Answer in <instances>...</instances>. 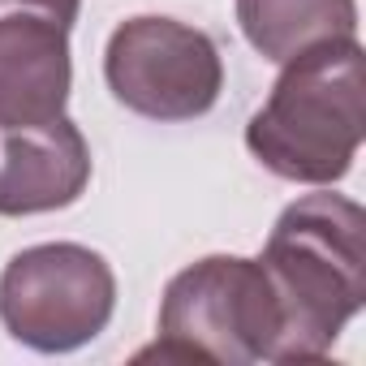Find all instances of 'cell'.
<instances>
[{
    "label": "cell",
    "instance_id": "obj_1",
    "mask_svg": "<svg viewBox=\"0 0 366 366\" xmlns=\"http://www.w3.org/2000/svg\"><path fill=\"white\" fill-rule=\"evenodd\" d=\"M259 267L280 306L272 362H323L366 306V212L332 194H302L272 224Z\"/></svg>",
    "mask_w": 366,
    "mask_h": 366
},
{
    "label": "cell",
    "instance_id": "obj_2",
    "mask_svg": "<svg viewBox=\"0 0 366 366\" xmlns=\"http://www.w3.org/2000/svg\"><path fill=\"white\" fill-rule=\"evenodd\" d=\"M366 138V52L353 39L319 44L280 65L272 95L246 125L250 155L280 181L336 186Z\"/></svg>",
    "mask_w": 366,
    "mask_h": 366
},
{
    "label": "cell",
    "instance_id": "obj_3",
    "mask_svg": "<svg viewBox=\"0 0 366 366\" xmlns=\"http://www.w3.org/2000/svg\"><path fill=\"white\" fill-rule=\"evenodd\" d=\"M280 306L259 267L242 254H207L181 267L159 297V340L138 357L159 362H272Z\"/></svg>",
    "mask_w": 366,
    "mask_h": 366
},
{
    "label": "cell",
    "instance_id": "obj_4",
    "mask_svg": "<svg viewBox=\"0 0 366 366\" xmlns=\"http://www.w3.org/2000/svg\"><path fill=\"white\" fill-rule=\"evenodd\" d=\"M117 310L108 259L78 242L18 250L0 272V323L35 353H74L91 345Z\"/></svg>",
    "mask_w": 366,
    "mask_h": 366
},
{
    "label": "cell",
    "instance_id": "obj_5",
    "mask_svg": "<svg viewBox=\"0 0 366 366\" xmlns=\"http://www.w3.org/2000/svg\"><path fill=\"white\" fill-rule=\"evenodd\" d=\"M104 78L112 99L147 121H194L216 108L224 61L207 31L142 14L108 35Z\"/></svg>",
    "mask_w": 366,
    "mask_h": 366
},
{
    "label": "cell",
    "instance_id": "obj_6",
    "mask_svg": "<svg viewBox=\"0 0 366 366\" xmlns=\"http://www.w3.org/2000/svg\"><path fill=\"white\" fill-rule=\"evenodd\" d=\"M91 186V147L74 117H0V216L74 207Z\"/></svg>",
    "mask_w": 366,
    "mask_h": 366
},
{
    "label": "cell",
    "instance_id": "obj_7",
    "mask_svg": "<svg viewBox=\"0 0 366 366\" xmlns=\"http://www.w3.org/2000/svg\"><path fill=\"white\" fill-rule=\"evenodd\" d=\"M74 86L69 31L44 18H0V117H61Z\"/></svg>",
    "mask_w": 366,
    "mask_h": 366
},
{
    "label": "cell",
    "instance_id": "obj_8",
    "mask_svg": "<svg viewBox=\"0 0 366 366\" xmlns=\"http://www.w3.org/2000/svg\"><path fill=\"white\" fill-rule=\"evenodd\" d=\"M233 9L246 44L272 65L357 35V0H233Z\"/></svg>",
    "mask_w": 366,
    "mask_h": 366
},
{
    "label": "cell",
    "instance_id": "obj_9",
    "mask_svg": "<svg viewBox=\"0 0 366 366\" xmlns=\"http://www.w3.org/2000/svg\"><path fill=\"white\" fill-rule=\"evenodd\" d=\"M82 0H0V18H44L61 31H74Z\"/></svg>",
    "mask_w": 366,
    "mask_h": 366
}]
</instances>
